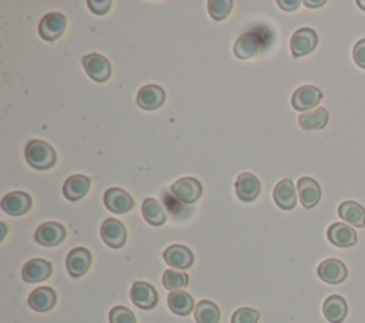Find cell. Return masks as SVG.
<instances>
[{
	"instance_id": "15",
	"label": "cell",
	"mask_w": 365,
	"mask_h": 323,
	"mask_svg": "<svg viewBox=\"0 0 365 323\" xmlns=\"http://www.w3.org/2000/svg\"><path fill=\"white\" fill-rule=\"evenodd\" d=\"M51 272L53 267L49 260L35 258L26 262V265L22 270V276L23 281L27 283H38L49 279L51 276Z\"/></svg>"
},
{
	"instance_id": "32",
	"label": "cell",
	"mask_w": 365,
	"mask_h": 323,
	"mask_svg": "<svg viewBox=\"0 0 365 323\" xmlns=\"http://www.w3.org/2000/svg\"><path fill=\"white\" fill-rule=\"evenodd\" d=\"M110 323H137L134 313L126 306H115L108 315Z\"/></svg>"
},
{
	"instance_id": "10",
	"label": "cell",
	"mask_w": 365,
	"mask_h": 323,
	"mask_svg": "<svg viewBox=\"0 0 365 323\" xmlns=\"http://www.w3.org/2000/svg\"><path fill=\"white\" fill-rule=\"evenodd\" d=\"M0 205H2L3 213L12 217H20L31 211L32 205H33V199L27 192L13 191L3 197L2 204Z\"/></svg>"
},
{
	"instance_id": "28",
	"label": "cell",
	"mask_w": 365,
	"mask_h": 323,
	"mask_svg": "<svg viewBox=\"0 0 365 323\" xmlns=\"http://www.w3.org/2000/svg\"><path fill=\"white\" fill-rule=\"evenodd\" d=\"M142 213H143L145 220L153 226H161V225H164V222L167 220V214H165L163 204L160 201H157L156 198L145 199Z\"/></svg>"
},
{
	"instance_id": "20",
	"label": "cell",
	"mask_w": 365,
	"mask_h": 323,
	"mask_svg": "<svg viewBox=\"0 0 365 323\" xmlns=\"http://www.w3.org/2000/svg\"><path fill=\"white\" fill-rule=\"evenodd\" d=\"M264 49L263 39L257 33H245L240 36L234 44V54L241 60L257 56Z\"/></svg>"
},
{
	"instance_id": "12",
	"label": "cell",
	"mask_w": 365,
	"mask_h": 323,
	"mask_svg": "<svg viewBox=\"0 0 365 323\" xmlns=\"http://www.w3.org/2000/svg\"><path fill=\"white\" fill-rule=\"evenodd\" d=\"M318 276L321 281L331 283V285H336V283H341L347 279L348 275V270L346 267V263L341 262L340 259H335V258H330L323 260L320 265H318Z\"/></svg>"
},
{
	"instance_id": "2",
	"label": "cell",
	"mask_w": 365,
	"mask_h": 323,
	"mask_svg": "<svg viewBox=\"0 0 365 323\" xmlns=\"http://www.w3.org/2000/svg\"><path fill=\"white\" fill-rule=\"evenodd\" d=\"M67 26V20L62 13H49L39 24V35L46 42H58Z\"/></svg>"
},
{
	"instance_id": "34",
	"label": "cell",
	"mask_w": 365,
	"mask_h": 323,
	"mask_svg": "<svg viewBox=\"0 0 365 323\" xmlns=\"http://www.w3.org/2000/svg\"><path fill=\"white\" fill-rule=\"evenodd\" d=\"M89 5V9L95 13V15H99V16H103V15H107L111 9V3L110 0H89L88 2Z\"/></svg>"
},
{
	"instance_id": "27",
	"label": "cell",
	"mask_w": 365,
	"mask_h": 323,
	"mask_svg": "<svg viewBox=\"0 0 365 323\" xmlns=\"http://www.w3.org/2000/svg\"><path fill=\"white\" fill-rule=\"evenodd\" d=\"M167 304L170 310L179 316H187L194 310V299L190 293L184 290L170 292L167 298Z\"/></svg>"
},
{
	"instance_id": "6",
	"label": "cell",
	"mask_w": 365,
	"mask_h": 323,
	"mask_svg": "<svg viewBox=\"0 0 365 323\" xmlns=\"http://www.w3.org/2000/svg\"><path fill=\"white\" fill-rule=\"evenodd\" d=\"M67 237V231L66 228L59 224V222H46L42 224L36 233H35V240L39 245L42 247H58L60 245Z\"/></svg>"
},
{
	"instance_id": "24",
	"label": "cell",
	"mask_w": 365,
	"mask_h": 323,
	"mask_svg": "<svg viewBox=\"0 0 365 323\" xmlns=\"http://www.w3.org/2000/svg\"><path fill=\"white\" fill-rule=\"evenodd\" d=\"M328 111L324 107H317L311 111H305L298 117V124L305 131L321 130L328 124Z\"/></svg>"
},
{
	"instance_id": "25",
	"label": "cell",
	"mask_w": 365,
	"mask_h": 323,
	"mask_svg": "<svg viewBox=\"0 0 365 323\" xmlns=\"http://www.w3.org/2000/svg\"><path fill=\"white\" fill-rule=\"evenodd\" d=\"M348 312V305L343 297L331 295L323 305V313L331 323H343Z\"/></svg>"
},
{
	"instance_id": "35",
	"label": "cell",
	"mask_w": 365,
	"mask_h": 323,
	"mask_svg": "<svg viewBox=\"0 0 365 323\" xmlns=\"http://www.w3.org/2000/svg\"><path fill=\"white\" fill-rule=\"evenodd\" d=\"M352 58L358 67L365 69V39H361L355 43L352 50Z\"/></svg>"
},
{
	"instance_id": "31",
	"label": "cell",
	"mask_w": 365,
	"mask_h": 323,
	"mask_svg": "<svg viewBox=\"0 0 365 323\" xmlns=\"http://www.w3.org/2000/svg\"><path fill=\"white\" fill-rule=\"evenodd\" d=\"M207 9H209L210 16L214 20L220 22V20L226 19L232 13L233 2L232 0H210V2L207 3Z\"/></svg>"
},
{
	"instance_id": "22",
	"label": "cell",
	"mask_w": 365,
	"mask_h": 323,
	"mask_svg": "<svg viewBox=\"0 0 365 323\" xmlns=\"http://www.w3.org/2000/svg\"><path fill=\"white\" fill-rule=\"evenodd\" d=\"M56 304H58V293L49 286L35 289L29 297V306L36 312H49Z\"/></svg>"
},
{
	"instance_id": "1",
	"label": "cell",
	"mask_w": 365,
	"mask_h": 323,
	"mask_svg": "<svg viewBox=\"0 0 365 323\" xmlns=\"http://www.w3.org/2000/svg\"><path fill=\"white\" fill-rule=\"evenodd\" d=\"M24 158L27 164L36 169H50L58 163V154L53 147L42 140H32L27 142Z\"/></svg>"
},
{
	"instance_id": "8",
	"label": "cell",
	"mask_w": 365,
	"mask_h": 323,
	"mask_svg": "<svg viewBox=\"0 0 365 323\" xmlns=\"http://www.w3.org/2000/svg\"><path fill=\"white\" fill-rule=\"evenodd\" d=\"M323 100V93L314 85H302L297 89L291 97V104L297 111H311L317 108Z\"/></svg>"
},
{
	"instance_id": "5",
	"label": "cell",
	"mask_w": 365,
	"mask_h": 323,
	"mask_svg": "<svg viewBox=\"0 0 365 323\" xmlns=\"http://www.w3.org/2000/svg\"><path fill=\"white\" fill-rule=\"evenodd\" d=\"M318 44V36L316 31L310 27H302L293 35L290 42V49L294 57H302L316 50Z\"/></svg>"
},
{
	"instance_id": "30",
	"label": "cell",
	"mask_w": 365,
	"mask_h": 323,
	"mask_svg": "<svg viewBox=\"0 0 365 323\" xmlns=\"http://www.w3.org/2000/svg\"><path fill=\"white\" fill-rule=\"evenodd\" d=\"M163 285L170 292L184 289L188 285V275L186 272H179L175 270H167L163 274Z\"/></svg>"
},
{
	"instance_id": "23",
	"label": "cell",
	"mask_w": 365,
	"mask_h": 323,
	"mask_svg": "<svg viewBox=\"0 0 365 323\" xmlns=\"http://www.w3.org/2000/svg\"><path fill=\"white\" fill-rule=\"evenodd\" d=\"M92 185V180L86 175H72L63 185V194L69 201H80L88 195Z\"/></svg>"
},
{
	"instance_id": "17",
	"label": "cell",
	"mask_w": 365,
	"mask_h": 323,
	"mask_svg": "<svg viewBox=\"0 0 365 323\" xmlns=\"http://www.w3.org/2000/svg\"><path fill=\"white\" fill-rule=\"evenodd\" d=\"M261 192L260 180L250 172L240 174L236 180V194L243 202L256 201Z\"/></svg>"
},
{
	"instance_id": "13",
	"label": "cell",
	"mask_w": 365,
	"mask_h": 323,
	"mask_svg": "<svg viewBox=\"0 0 365 323\" xmlns=\"http://www.w3.org/2000/svg\"><path fill=\"white\" fill-rule=\"evenodd\" d=\"M92 252L86 248H74L69 252L66 259V267L73 278H80L86 275L92 267Z\"/></svg>"
},
{
	"instance_id": "36",
	"label": "cell",
	"mask_w": 365,
	"mask_h": 323,
	"mask_svg": "<svg viewBox=\"0 0 365 323\" xmlns=\"http://www.w3.org/2000/svg\"><path fill=\"white\" fill-rule=\"evenodd\" d=\"M163 195H164V202H165V205L168 207V211H170V214H173V215L177 217V213H181L180 208L184 210V205H186V204L180 202L173 194H172V197H168L167 192H164Z\"/></svg>"
},
{
	"instance_id": "3",
	"label": "cell",
	"mask_w": 365,
	"mask_h": 323,
	"mask_svg": "<svg viewBox=\"0 0 365 323\" xmlns=\"http://www.w3.org/2000/svg\"><path fill=\"white\" fill-rule=\"evenodd\" d=\"M83 67L84 70H86L88 76L97 83H106L111 77V65L102 54L92 53V54L84 56Z\"/></svg>"
},
{
	"instance_id": "7",
	"label": "cell",
	"mask_w": 365,
	"mask_h": 323,
	"mask_svg": "<svg viewBox=\"0 0 365 323\" xmlns=\"http://www.w3.org/2000/svg\"><path fill=\"white\" fill-rule=\"evenodd\" d=\"M172 194L183 204H194L200 199L203 185L197 179L184 177L172 185Z\"/></svg>"
},
{
	"instance_id": "26",
	"label": "cell",
	"mask_w": 365,
	"mask_h": 323,
	"mask_svg": "<svg viewBox=\"0 0 365 323\" xmlns=\"http://www.w3.org/2000/svg\"><path fill=\"white\" fill-rule=\"evenodd\" d=\"M340 218L357 228L365 226V210L362 205L355 201H344L339 207Z\"/></svg>"
},
{
	"instance_id": "29",
	"label": "cell",
	"mask_w": 365,
	"mask_h": 323,
	"mask_svg": "<svg viewBox=\"0 0 365 323\" xmlns=\"http://www.w3.org/2000/svg\"><path fill=\"white\" fill-rule=\"evenodd\" d=\"M194 317L197 323H218L220 322V309L211 301H202L195 306Z\"/></svg>"
},
{
	"instance_id": "19",
	"label": "cell",
	"mask_w": 365,
	"mask_h": 323,
	"mask_svg": "<svg viewBox=\"0 0 365 323\" xmlns=\"http://www.w3.org/2000/svg\"><path fill=\"white\" fill-rule=\"evenodd\" d=\"M163 258L168 267L173 270H188L194 263V254L184 245H172L168 247Z\"/></svg>"
},
{
	"instance_id": "39",
	"label": "cell",
	"mask_w": 365,
	"mask_h": 323,
	"mask_svg": "<svg viewBox=\"0 0 365 323\" xmlns=\"http://www.w3.org/2000/svg\"><path fill=\"white\" fill-rule=\"evenodd\" d=\"M357 6H358L361 10L365 12V0H358V2H357Z\"/></svg>"
},
{
	"instance_id": "11",
	"label": "cell",
	"mask_w": 365,
	"mask_h": 323,
	"mask_svg": "<svg viewBox=\"0 0 365 323\" xmlns=\"http://www.w3.org/2000/svg\"><path fill=\"white\" fill-rule=\"evenodd\" d=\"M104 205L110 213L126 214L134 208V201L131 195L122 188H108L104 194Z\"/></svg>"
},
{
	"instance_id": "4",
	"label": "cell",
	"mask_w": 365,
	"mask_h": 323,
	"mask_svg": "<svg viewBox=\"0 0 365 323\" xmlns=\"http://www.w3.org/2000/svg\"><path fill=\"white\" fill-rule=\"evenodd\" d=\"M100 235L103 242L113 249L123 248L127 241L126 226L115 218H108L103 222L100 228Z\"/></svg>"
},
{
	"instance_id": "14",
	"label": "cell",
	"mask_w": 365,
	"mask_h": 323,
	"mask_svg": "<svg viewBox=\"0 0 365 323\" xmlns=\"http://www.w3.org/2000/svg\"><path fill=\"white\" fill-rule=\"evenodd\" d=\"M137 106L146 111L159 110L165 101V93L157 84H147L137 93Z\"/></svg>"
},
{
	"instance_id": "38",
	"label": "cell",
	"mask_w": 365,
	"mask_h": 323,
	"mask_svg": "<svg viewBox=\"0 0 365 323\" xmlns=\"http://www.w3.org/2000/svg\"><path fill=\"white\" fill-rule=\"evenodd\" d=\"M304 5L307 8H310V9H317V8H321L325 5V0H318V2H311V0H305Z\"/></svg>"
},
{
	"instance_id": "33",
	"label": "cell",
	"mask_w": 365,
	"mask_h": 323,
	"mask_svg": "<svg viewBox=\"0 0 365 323\" xmlns=\"http://www.w3.org/2000/svg\"><path fill=\"white\" fill-rule=\"evenodd\" d=\"M260 312L251 308H240L232 316V323H257Z\"/></svg>"
},
{
	"instance_id": "21",
	"label": "cell",
	"mask_w": 365,
	"mask_h": 323,
	"mask_svg": "<svg viewBox=\"0 0 365 323\" xmlns=\"http://www.w3.org/2000/svg\"><path fill=\"white\" fill-rule=\"evenodd\" d=\"M273 198H274V202L277 204V207H279L284 211L293 210L297 205V191H295L294 183L289 179L279 181L274 187Z\"/></svg>"
},
{
	"instance_id": "9",
	"label": "cell",
	"mask_w": 365,
	"mask_h": 323,
	"mask_svg": "<svg viewBox=\"0 0 365 323\" xmlns=\"http://www.w3.org/2000/svg\"><path fill=\"white\" fill-rule=\"evenodd\" d=\"M131 302L143 310L156 308L159 304V293L153 285L147 282H136L130 290Z\"/></svg>"
},
{
	"instance_id": "18",
	"label": "cell",
	"mask_w": 365,
	"mask_h": 323,
	"mask_svg": "<svg viewBox=\"0 0 365 323\" xmlns=\"http://www.w3.org/2000/svg\"><path fill=\"white\" fill-rule=\"evenodd\" d=\"M297 190H298L300 202L302 204V207L307 210L314 208L321 199V187L311 177L300 179L297 183Z\"/></svg>"
},
{
	"instance_id": "16",
	"label": "cell",
	"mask_w": 365,
	"mask_h": 323,
	"mask_svg": "<svg viewBox=\"0 0 365 323\" xmlns=\"http://www.w3.org/2000/svg\"><path fill=\"white\" fill-rule=\"evenodd\" d=\"M327 238L332 245L339 248L354 247L358 241L355 229L343 222L332 224L327 231Z\"/></svg>"
},
{
	"instance_id": "37",
	"label": "cell",
	"mask_w": 365,
	"mask_h": 323,
	"mask_svg": "<svg viewBox=\"0 0 365 323\" xmlns=\"http://www.w3.org/2000/svg\"><path fill=\"white\" fill-rule=\"evenodd\" d=\"M278 6L282 8L286 12H294L298 9V6L301 5L300 0H278Z\"/></svg>"
}]
</instances>
